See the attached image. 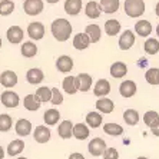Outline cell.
Wrapping results in <instances>:
<instances>
[{
	"label": "cell",
	"mask_w": 159,
	"mask_h": 159,
	"mask_svg": "<svg viewBox=\"0 0 159 159\" xmlns=\"http://www.w3.org/2000/svg\"><path fill=\"white\" fill-rule=\"evenodd\" d=\"M72 27L70 22L67 19H63V17H57L55 19L50 25V32H52L53 37H55L57 42H67L70 39V34H72Z\"/></svg>",
	"instance_id": "cell-1"
},
{
	"label": "cell",
	"mask_w": 159,
	"mask_h": 159,
	"mask_svg": "<svg viewBox=\"0 0 159 159\" xmlns=\"http://www.w3.org/2000/svg\"><path fill=\"white\" fill-rule=\"evenodd\" d=\"M145 2L143 0H125L123 3V10H125L126 16H129L132 19L141 17L145 13Z\"/></svg>",
	"instance_id": "cell-2"
},
{
	"label": "cell",
	"mask_w": 159,
	"mask_h": 159,
	"mask_svg": "<svg viewBox=\"0 0 159 159\" xmlns=\"http://www.w3.org/2000/svg\"><path fill=\"white\" fill-rule=\"evenodd\" d=\"M44 9L43 0H25L23 10L27 16H37L40 15Z\"/></svg>",
	"instance_id": "cell-3"
},
{
	"label": "cell",
	"mask_w": 159,
	"mask_h": 159,
	"mask_svg": "<svg viewBox=\"0 0 159 159\" xmlns=\"http://www.w3.org/2000/svg\"><path fill=\"white\" fill-rule=\"evenodd\" d=\"M0 100L3 103L4 107H9V109H13V107H17L20 105V98L16 92L13 90H4L0 96Z\"/></svg>",
	"instance_id": "cell-4"
},
{
	"label": "cell",
	"mask_w": 159,
	"mask_h": 159,
	"mask_svg": "<svg viewBox=\"0 0 159 159\" xmlns=\"http://www.w3.org/2000/svg\"><path fill=\"white\" fill-rule=\"evenodd\" d=\"M88 151L92 156H102L103 152L106 151V142L102 138H93L88 145Z\"/></svg>",
	"instance_id": "cell-5"
},
{
	"label": "cell",
	"mask_w": 159,
	"mask_h": 159,
	"mask_svg": "<svg viewBox=\"0 0 159 159\" xmlns=\"http://www.w3.org/2000/svg\"><path fill=\"white\" fill-rule=\"evenodd\" d=\"M44 33H46V30H44V25L40 22H32L29 23V26H27V34L32 40H42L44 37Z\"/></svg>",
	"instance_id": "cell-6"
},
{
	"label": "cell",
	"mask_w": 159,
	"mask_h": 159,
	"mask_svg": "<svg viewBox=\"0 0 159 159\" xmlns=\"http://www.w3.org/2000/svg\"><path fill=\"white\" fill-rule=\"evenodd\" d=\"M6 37H7L9 43L11 44H19L23 42V37H25V32L20 26H10L6 32Z\"/></svg>",
	"instance_id": "cell-7"
},
{
	"label": "cell",
	"mask_w": 159,
	"mask_h": 159,
	"mask_svg": "<svg viewBox=\"0 0 159 159\" xmlns=\"http://www.w3.org/2000/svg\"><path fill=\"white\" fill-rule=\"evenodd\" d=\"M135 39H136L135 33H133L132 30L126 29L125 32L120 34V37H119V42H118L119 49H120V50H129L133 44H135Z\"/></svg>",
	"instance_id": "cell-8"
},
{
	"label": "cell",
	"mask_w": 159,
	"mask_h": 159,
	"mask_svg": "<svg viewBox=\"0 0 159 159\" xmlns=\"http://www.w3.org/2000/svg\"><path fill=\"white\" fill-rule=\"evenodd\" d=\"M17 82H19L17 73L13 70H4V72H2V75H0V83H2V86L6 89L15 88V86L17 85Z\"/></svg>",
	"instance_id": "cell-9"
},
{
	"label": "cell",
	"mask_w": 159,
	"mask_h": 159,
	"mask_svg": "<svg viewBox=\"0 0 159 159\" xmlns=\"http://www.w3.org/2000/svg\"><path fill=\"white\" fill-rule=\"evenodd\" d=\"M136 90H138V86L136 83L133 80H123L119 86V93H120V96L122 98H126V99H129V98H133L136 95Z\"/></svg>",
	"instance_id": "cell-10"
},
{
	"label": "cell",
	"mask_w": 159,
	"mask_h": 159,
	"mask_svg": "<svg viewBox=\"0 0 159 159\" xmlns=\"http://www.w3.org/2000/svg\"><path fill=\"white\" fill-rule=\"evenodd\" d=\"M73 66H75V63L70 56L62 55L56 59V69H57L60 73H69V72L73 69Z\"/></svg>",
	"instance_id": "cell-11"
},
{
	"label": "cell",
	"mask_w": 159,
	"mask_h": 159,
	"mask_svg": "<svg viewBox=\"0 0 159 159\" xmlns=\"http://www.w3.org/2000/svg\"><path fill=\"white\" fill-rule=\"evenodd\" d=\"M50 138H52V132L48 126H36V129L33 130V139L37 143H46V142L50 141Z\"/></svg>",
	"instance_id": "cell-12"
},
{
	"label": "cell",
	"mask_w": 159,
	"mask_h": 159,
	"mask_svg": "<svg viewBox=\"0 0 159 159\" xmlns=\"http://www.w3.org/2000/svg\"><path fill=\"white\" fill-rule=\"evenodd\" d=\"M76 78V85H78V92H88L90 90L93 85V79L89 73H79Z\"/></svg>",
	"instance_id": "cell-13"
},
{
	"label": "cell",
	"mask_w": 159,
	"mask_h": 159,
	"mask_svg": "<svg viewBox=\"0 0 159 159\" xmlns=\"http://www.w3.org/2000/svg\"><path fill=\"white\" fill-rule=\"evenodd\" d=\"M15 130H16V133H17L19 136L25 138V136H29L30 133H32V130H33V126H32V122H30L29 119L22 118V119H19L17 122H16Z\"/></svg>",
	"instance_id": "cell-14"
},
{
	"label": "cell",
	"mask_w": 159,
	"mask_h": 159,
	"mask_svg": "<svg viewBox=\"0 0 159 159\" xmlns=\"http://www.w3.org/2000/svg\"><path fill=\"white\" fill-rule=\"evenodd\" d=\"M111 93V83L106 79H99L93 86V95L98 98H106Z\"/></svg>",
	"instance_id": "cell-15"
},
{
	"label": "cell",
	"mask_w": 159,
	"mask_h": 159,
	"mask_svg": "<svg viewBox=\"0 0 159 159\" xmlns=\"http://www.w3.org/2000/svg\"><path fill=\"white\" fill-rule=\"evenodd\" d=\"M115 109V103H113V100L109 99V98H99L96 100V111L99 113H112Z\"/></svg>",
	"instance_id": "cell-16"
},
{
	"label": "cell",
	"mask_w": 159,
	"mask_h": 159,
	"mask_svg": "<svg viewBox=\"0 0 159 159\" xmlns=\"http://www.w3.org/2000/svg\"><path fill=\"white\" fill-rule=\"evenodd\" d=\"M23 106H25V109H27L30 112H36L40 109L42 102L34 93H30V95L25 96V99H23Z\"/></svg>",
	"instance_id": "cell-17"
},
{
	"label": "cell",
	"mask_w": 159,
	"mask_h": 159,
	"mask_svg": "<svg viewBox=\"0 0 159 159\" xmlns=\"http://www.w3.org/2000/svg\"><path fill=\"white\" fill-rule=\"evenodd\" d=\"M43 79H44V73L39 67H32L26 73V80L30 85H39V83L43 82Z\"/></svg>",
	"instance_id": "cell-18"
},
{
	"label": "cell",
	"mask_w": 159,
	"mask_h": 159,
	"mask_svg": "<svg viewBox=\"0 0 159 159\" xmlns=\"http://www.w3.org/2000/svg\"><path fill=\"white\" fill-rule=\"evenodd\" d=\"M100 10L102 13H106V15H113L119 10V6H120V2L119 0H100L99 2Z\"/></svg>",
	"instance_id": "cell-19"
},
{
	"label": "cell",
	"mask_w": 159,
	"mask_h": 159,
	"mask_svg": "<svg viewBox=\"0 0 159 159\" xmlns=\"http://www.w3.org/2000/svg\"><path fill=\"white\" fill-rule=\"evenodd\" d=\"M85 33L88 34L90 43H98L102 37V29H100L99 25L96 23H92V25H88L85 29Z\"/></svg>",
	"instance_id": "cell-20"
},
{
	"label": "cell",
	"mask_w": 159,
	"mask_h": 159,
	"mask_svg": "<svg viewBox=\"0 0 159 159\" xmlns=\"http://www.w3.org/2000/svg\"><path fill=\"white\" fill-rule=\"evenodd\" d=\"M109 72H111L112 78L122 79L128 75V66H126V63H123V62H115V63H112L111 70Z\"/></svg>",
	"instance_id": "cell-21"
},
{
	"label": "cell",
	"mask_w": 159,
	"mask_h": 159,
	"mask_svg": "<svg viewBox=\"0 0 159 159\" xmlns=\"http://www.w3.org/2000/svg\"><path fill=\"white\" fill-rule=\"evenodd\" d=\"M72 44H73V48L76 50H85L90 46V40H89L88 34L83 32V33H78L75 34L73 40H72Z\"/></svg>",
	"instance_id": "cell-22"
},
{
	"label": "cell",
	"mask_w": 159,
	"mask_h": 159,
	"mask_svg": "<svg viewBox=\"0 0 159 159\" xmlns=\"http://www.w3.org/2000/svg\"><path fill=\"white\" fill-rule=\"evenodd\" d=\"M72 135L78 141H85V139L89 138V126L86 123H73Z\"/></svg>",
	"instance_id": "cell-23"
},
{
	"label": "cell",
	"mask_w": 159,
	"mask_h": 159,
	"mask_svg": "<svg viewBox=\"0 0 159 159\" xmlns=\"http://www.w3.org/2000/svg\"><path fill=\"white\" fill-rule=\"evenodd\" d=\"M135 33L141 37H148L152 33V23L149 20H139L135 23Z\"/></svg>",
	"instance_id": "cell-24"
},
{
	"label": "cell",
	"mask_w": 159,
	"mask_h": 159,
	"mask_svg": "<svg viewBox=\"0 0 159 159\" xmlns=\"http://www.w3.org/2000/svg\"><path fill=\"white\" fill-rule=\"evenodd\" d=\"M85 15L88 16L89 19H99L100 15H102V10H100V6L98 2H93V0H90V2H88L85 6Z\"/></svg>",
	"instance_id": "cell-25"
},
{
	"label": "cell",
	"mask_w": 159,
	"mask_h": 159,
	"mask_svg": "<svg viewBox=\"0 0 159 159\" xmlns=\"http://www.w3.org/2000/svg\"><path fill=\"white\" fill-rule=\"evenodd\" d=\"M63 7L69 16H78L82 11V0H66Z\"/></svg>",
	"instance_id": "cell-26"
},
{
	"label": "cell",
	"mask_w": 159,
	"mask_h": 159,
	"mask_svg": "<svg viewBox=\"0 0 159 159\" xmlns=\"http://www.w3.org/2000/svg\"><path fill=\"white\" fill-rule=\"evenodd\" d=\"M72 130H73V123L72 120H62L59 123V128H57V135H59L62 139H70L73 135H72Z\"/></svg>",
	"instance_id": "cell-27"
},
{
	"label": "cell",
	"mask_w": 159,
	"mask_h": 159,
	"mask_svg": "<svg viewBox=\"0 0 159 159\" xmlns=\"http://www.w3.org/2000/svg\"><path fill=\"white\" fill-rule=\"evenodd\" d=\"M23 149H25V142L22 141V139H13V141L10 142V143L7 145V155L9 156H17L20 155L23 152Z\"/></svg>",
	"instance_id": "cell-28"
},
{
	"label": "cell",
	"mask_w": 159,
	"mask_h": 159,
	"mask_svg": "<svg viewBox=\"0 0 159 159\" xmlns=\"http://www.w3.org/2000/svg\"><path fill=\"white\" fill-rule=\"evenodd\" d=\"M120 29H122L120 22H118L116 19H109V20H106V23H105V33L111 37L120 33Z\"/></svg>",
	"instance_id": "cell-29"
},
{
	"label": "cell",
	"mask_w": 159,
	"mask_h": 159,
	"mask_svg": "<svg viewBox=\"0 0 159 159\" xmlns=\"http://www.w3.org/2000/svg\"><path fill=\"white\" fill-rule=\"evenodd\" d=\"M86 125L90 126V128H93V129H98L100 125H102V122H103V118H102V115H100L99 112H89L88 115H86Z\"/></svg>",
	"instance_id": "cell-30"
},
{
	"label": "cell",
	"mask_w": 159,
	"mask_h": 159,
	"mask_svg": "<svg viewBox=\"0 0 159 159\" xmlns=\"http://www.w3.org/2000/svg\"><path fill=\"white\" fill-rule=\"evenodd\" d=\"M60 119V112L57 109H48L43 115V120L48 126H55Z\"/></svg>",
	"instance_id": "cell-31"
},
{
	"label": "cell",
	"mask_w": 159,
	"mask_h": 159,
	"mask_svg": "<svg viewBox=\"0 0 159 159\" xmlns=\"http://www.w3.org/2000/svg\"><path fill=\"white\" fill-rule=\"evenodd\" d=\"M20 52L25 57H33L37 55V46L36 43H33L32 40L27 42H22V48H20Z\"/></svg>",
	"instance_id": "cell-32"
},
{
	"label": "cell",
	"mask_w": 159,
	"mask_h": 159,
	"mask_svg": "<svg viewBox=\"0 0 159 159\" xmlns=\"http://www.w3.org/2000/svg\"><path fill=\"white\" fill-rule=\"evenodd\" d=\"M62 88L66 93H69V95H75V93L78 92L76 78H75V76H66L62 82Z\"/></svg>",
	"instance_id": "cell-33"
},
{
	"label": "cell",
	"mask_w": 159,
	"mask_h": 159,
	"mask_svg": "<svg viewBox=\"0 0 159 159\" xmlns=\"http://www.w3.org/2000/svg\"><path fill=\"white\" fill-rule=\"evenodd\" d=\"M143 50H145V53L149 56L156 55V53L159 52V40L155 39V37L146 39V42H145V44H143Z\"/></svg>",
	"instance_id": "cell-34"
},
{
	"label": "cell",
	"mask_w": 159,
	"mask_h": 159,
	"mask_svg": "<svg viewBox=\"0 0 159 159\" xmlns=\"http://www.w3.org/2000/svg\"><path fill=\"white\" fill-rule=\"evenodd\" d=\"M143 123L148 126L149 129H153L159 123V113L155 111H148L143 115Z\"/></svg>",
	"instance_id": "cell-35"
},
{
	"label": "cell",
	"mask_w": 159,
	"mask_h": 159,
	"mask_svg": "<svg viewBox=\"0 0 159 159\" xmlns=\"http://www.w3.org/2000/svg\"><path fill=\"white\" fill-rule=\"evenodd\" d=\"M103 132L109 136H120L123 133V128L118 123H113V122H109V123H105L103 125Z\"/></svg>",
	"instance_id": "cell-36"
},
{
	"label": "cell",
	"mask_w": 159,
	"mask_h": 159,
	"mask_svg": "<svg viewBox=\"0 0 159 159\" xmlns=\"http://www.w3.org/2000/svg\"><path fill=\"white\" fill-rule=\"evenodd\" d=\"M123 120H125L126 125H129V126L138 125V122H139V113H138V111H135V109H126L123 112Z\"/></svg>",
	"instance_id": "cell-37"
},
{
	"label": "cell",
	"mask_w": 159,
	"mask_h": 159,
	"mask_svg": "<svg viewBox=\"0 0 159 159\" xmlns=\"http://www.w3.org/2000/svg\"><path fill=\"white\" fill-rule=\"evenodd\" d=\"M34 95L40 99L42 103H48V102H50V98H52V89L48 86H40Z\"/></svg>",
	"instance_id": "cell-38"
},
{
	"label": "cell",
	"mask_w": 159,
	"mask_h": 159,
	"mask_svg": "<svg viewBox=\"0 0 159 159\" xmlns=\"http://www.w3.org/2000/svg\"><path fill=\"white\" fill-rule=\"evenodd\" d=\"M16 6L13 0H2L0 2V16H9L15 11Z\"/></svg>",
	"instance_id": "cell-39"
},
{
	"label": "cell",
	"mask_w": 159,
	"mask_h": 159,
	"mask_svg": "<svg viewBox=\"0 0 159 159\" xmlns=\"http://www.w3.org/2000/svg\"><path fill=\"white\" fill-rule=\"evenodd\" d=\"M13 126V119L7 113H0V132H9Z\"/></svg>",
	"instance_id": "cell-40"
},
{
	"label": "cell",
	"mask_w": 159,
	"mask_h": 159,
	"mask_svg": "<svg viewBox=\"0 0 159 159\" xmlns=\"http://www.w3.org/2000/svg\"><path fill=\"white\" fill-rule=\"evenodd\" d=\"M158 76H159V69L158 67H151V69H148L146 73H145V79H146V82H148L149 85H153V86L159 85Z\"/></svg>",
	"instance_id": "cell-41"
},
{
	"label": "cell",
	"mask_w": 159,
	"mask_h": 159,
	"mask_svg": "<svg viewBox=\"0 0 159 159\" xmlns=\"http://www.w3.org/2000/svg\"><path fill=\"white\" fill-rule=\"evenodd\" d=\"M50 103L55 106H59L63 103V95L57 88H52V98H50Z\"/></svg>",
	"instance_id": "cell-42"
},
{
	"label": "cell",
	"mask_w": 159,
	"mask_h": 159,
	"mask_svg": "<svg viewBox=\"0 0 159 159\" xmlns=\"http://www.w3.org/2000/svg\"><path fill=\"white\" fill-rule=\"evenodd\" d=\"M102 156L103 159H119V152L116 148H106Z\"/></svg>",
	"instance_id": "cell-43"
},
{
	"label": "cell",
	"mask_w": 159,
	"mask_h": 159,
	"mask_svg": "<svg viewBox=\"0 0 159 159\" xmlns=\"http://www.w3.org/2000/svg\"><path fill=\"white\" fill-rule=\"evenodd\" d=\"M69 159H85V156L82 153H79V152H73V153L69 155Z\"/></svg>",
	"instance_id": "cell-44"
},
{
	"label": "cell",
	"mask_w": 159,
	"mask_h": 159,
	"mask_svg": "<svg viewBox=\"0 0 159 159\" xmlns=\"http://www.w3.org/2000/svg\"><path fill=\"white\" fill-rule=\"evenodd\" d=\"M151 132L153 133V136H158L159 138V123H158V126H155L153 129H151Z\"/></svg>",
	"instance_id": "cell-45"
},
{
	"label": "cell",
	"mask_w": 159,
	"mask_h": 159,
	"mask_svg": "<svg viewBox=\"0 0 159 159\" xmlns=\"http://www.w3.org/2000/svg\"><path fill=\"white\" fill-rule=\"evenodd\" d=\"M4 155H6V153H4V149L0 146V159H4Z\"/></svg>",
	"instance_id": "cell-46"
},
{
	"label": "cell",
	"mask_w": 159,
	"mask_h": 159,
	"mask_svg": "<svg viewBox=\"0 0 159 159\" xmlns=\"http://www.w3.org/2000/svg\"><path fill=\"white\" fill-rule=\"evenodd\" d=\"M46 2H48L49 4H56V3H59L60 0H46Z\"/></svg>",
	"instance_id": "cell-47"
},
{
	"label": "cell",
	"mask_w": 159,
	"mask_h": 159,
	"mask_svg": "<svg viewBox=\"0 0 159 159\" xmlns=\"http://www.w3.org/2000/svg\"><path fill=\"white\" fill-rule=\"evenodd\" d=\"M155 13H156V16L159 17V2L156 3V7H155Z\"/></svg>",
	"instance_id": "cell-48"
},
{
	"label": "cell",
	"mask_w": 159,
	"mask_h": 159,
	"mask_svg": "<svg viewBox=\"0 0 159 159\" xmlns=\"http://www.w3.org/2000/svg\"><path fill=\"white\" fill-rule=\"evenodd\" d=\"M156 34H158V37H159V25L156 26Z\"/></svg>",
	"instance_id": "cell-49"
},
{
	"label": "cell",
	"mask_w": 159,
	"mask_h": 159,
	"mask_svg": "<svg viewBox=\"0 0 159 159\" xmlns=\"http://www.w3.org/2000/svg\"><path fill=\"white\" fill-rule=\"evenodd\" d=\"M136 159H148V158H146V156H138Z\"/></svg>",
	"instance_id": "cell-50"
},
{
	"label": "cell",
	"mask_w": 159,
	"mask_h": 159,
	"mask_svg": "<svg viewBox=\"0 0 159 159\" xmlns=\"http://www.w3.org/2000/svg\"><path fill=\"white\" fill-rule=\"evenodd\" d=\"M16 159H27V158H25V156H19V158H16Z\"/></svg>",
	"instance_id": "cell-51"
},
{
	"label": "cell",
	"mask_w": 159,
	"mask_h": 159,
	"mask_svg": "<svg viewBox=\"0 0 159 159\" xmlns=\"http://www.w3.org/2000/svg\"><path fill=\"white\" fill-rule=\"evenodd\" d=\"M2 44H3V43H2V39H0V48H2Z\"/></svg>",
	"instance_id": "cell-52"
},
{
	"label": "cell",
	"mask_w": 159,
	"mask_h": 159,
	"mask_svg": "<svg viewBox=\"0 0 159 159\" xmlns=\"http://www.w3.org/2000/svg\"><path fill=\"white\" fill-rule=\"evenodd\" d=\"M158 82H159V76H158Z\"/></svg>",
	"instance_id": "cell-53"
}]
</instances>
